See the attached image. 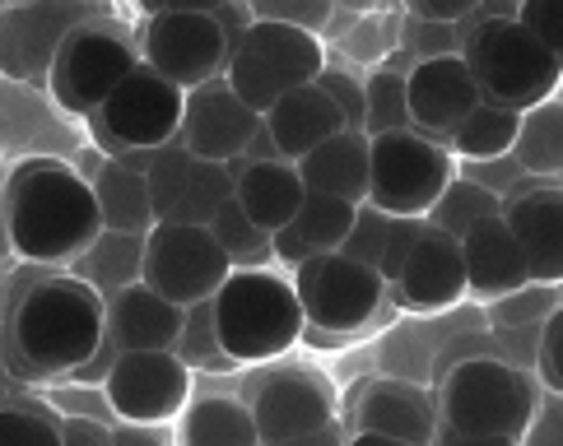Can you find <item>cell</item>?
Segmentation results:
<instances>
[{
	"label": "cell",
	"mask_w": 563,
	"mask_h": 446,
	"mask_svg": "<svg viewBox=\"0 0 563 446\" xmlns=\"http://www.w3.org/2000/svg\"><path fill=\"white\" fill-rule=\"evenodd\" d=\"M512 19H517L521 33L536 37L550 56L563 60V5L559 0H521V5L512 10Z\"/></svg>",
	"instance_id": "obj_38"
},
{
	"label": "cell",
	"mask_w": 563,
	"mask_h": 446,
	"mask_svg": "<svg viewBox=\"0 0 563 446\" xmlns=\"http://www.w3.org/2000/svg\"><path fill=\"white\" fill-rule=\"evenodd\" d=\"M456 181V158L448 145L415 135V131H391L368 140V200L377 214L387 219H429L438 196Z\"/></svg>",
	"instance_id": "obj_9"
},
{
	"label": "cell",
	"mask_w": 563,
	"mask_h": 446,
	"mask_svg": "<svg viewBox=\"0 0 563 446\" xmlns=\"http://www.w3.org/2000/svg\"><path fill=\"white\" fill-rule=\"evenodd\" d=\"M410 19L415 24H461V19H471V5L466 0H419L410 5Z\"/></svg>",
	"instance_id": "obj_44"
},
{
	"label": "cell",
	"mask_w": 563,
	"mask_h": 446,
	"mask_svg": "<svg viewBox=\"0 0 563 446\" xmlns=\"http://www.w3.org/2000/svg\"><path fill=\"white\" fill-rule=\"evenodd\" d=\"M233 275L229 256L219 252L210 228H187V223H154L145 233V256H140V283L177 312L210 302L224 279Z\"/></svg>",
	"instance_id": "obj_12"
},
{
	"label": "cell",
	"mask_w": 563,
	"mask_h": 446,
	"mask_svg": "<svg viewBox=\"0 0 563 446\" xmlns=\"http://www.w3.org/2000/svg\"><path fill=\"white\" fill-rule=\"evenodd\" d=\"M521 126V112L508 108H494V103H479L448 140V154L452 158H466V164H494V158H508L512 154V140Z\"/></svg>",
	"instance_id": "obj_29"
},
{
	"label": "cell",
	"mask_w": 563,
	"mask_h": 446,
	"mask_svg": "<svg viewBox=\"0 0 563 446\" xmlns=\"http://www.w3.org/2000/svg\"><path fill=\"white\" fill-rule=\"evenodd\" d=\"M350 433H373V437H391L406 446H433V433H438L433 391L406 377H373L354 400Z\"/></svg>",
	"instance_id": "obj_18"
},
{
	"label": "cell",
	"mask_w": 563,
	"mask_h": 446,
	"mask_svg": "<svg viewBox=\"0 0 563 446\" xmlns=\"http://www.w3.org/2000/svg\"><path fill=\"white\" fill-rule=\"evenodd\" d=\"M345 428H340V419L335 423H327V428H317V433H308V437H294V442H271V446H345Z\"/></svg>",
	"instance_id": "obj_48"
},
{
	"label": "cell",
	"mask_w": 563,
	"mask_h": 446,
	"mask_svg": "<svg viewBox=\"0 0 563 446\" xmlns=\"http://www.w3.org/2000/svg\"><path fill=\"white\" fill-rule=\"evenodd\" d=\"M503 223H508L517 252L527 260L531 283L559 289L563 279V187L559 181H540L536 191L508 200Z\"/></svg>",
	"instance_id": "obj_20"
},
{
	"label": "cell",
	"mask_w": 563,
	"mask_h": 446,
	"mask_svg": "<svg viewBox=\"0 0 563 446\" xmlns=\"http://www.w3.org/2000/svg\"><path fill=\"white\" fill-rule=\"evenodd\" d=\"M0 446H62V414L47 400L0 404Z\"/></svg>",
	"instance_id": "obj_35"
},
{
	"label": "cell",
	"mask_w": 563,
	"mask_h": 446,
	"mask_svg": "<svg viewBox=\"0 0 563 446\" xmlns=\"http://www.w3.org/2000/svg\"><path fill=\"white\" fill-rule=\"evenodd\" d=\"M461 60H466V70L475 79L479 103L531 112L559 98L563 60L517 29L512 5H471Z\"/></svg>",
	"instance_id": "obj_3"
},
{
	"label": "cell",
	"mask_w": 563,
	"mask_h": 446,
	"mask_svg": "<svg viewBox=\"0 0 563 446\" xmlns=\"http://www.w3.org/2000/svg\"><path fill=\"white\" fill-rule=\"evenodd\" d=\"M62 446H112V433L103 428V423L66 419V414H62Z\"/></svg>",
	"instance_id": "obj_46"
},
{
	"label": "cell",
	"mask_w": 563,
	"mask_h": 446,
	"mask_svg": "<svg viewBox=\"0 0 563 446\" xmlns=\"http://www.w3.org/2000/svg\"><path fill=\"white\" fill-rule=\"evenodd\" d=\"M289 283H294V298L308 321L303 339L327 344V349L354 339L364 326H373V316L382 312V302H387V283L377 279V270L358 266V260L340 256V252L303 260L298 270H289Z\"/></svg>",
	"instance_id": "obj_7"
},
{
	"label": "cell",
	"mask_w": 563,
	"mask_h": 446,
	"mask_svg": "<svg viewBox=\"0 0 563 446\" xmlns=\"http://www.w3.org/2000/svg\"><path fill=\"white\" fill-rule=\"evenodd\" d=\"M98 14L108 10L79 5V0H66V5H5L0 10V75L24 79V85H47L62 43Z\"/></svg>",
	"instance_id": "obj_15"
},
{
	"label": "cell",
	"mask_w": 563,
	"mask_h": 446,
	"mask_svg": "<svg viewBox=\"0 0 563 446\" xmlns=\"http://www.w3.org/2000/svg\"><path fill=\"white\" fill-rule=\"evenodd\" d=\"M536 377L545 395L563 391V308H554L540 326V344H536Z\"/></svg>",
	"instance_id": "obj_42"
},
{
	"label": "cell",
	"mask_w": 563,
	"mask_h": 446,
	"mask_svg": "<svg viewBox=\"0 0 563 446\" xmlns=\"http://www.w3.org/2000/svg\"><path fill=\"white\" fill-rule=\"evenodd\" d=\"M517 446H563V404H559V395L536 404V414H531L527 428H521Z\"/></svg>",
	"instance_id": "obj_43"
},
{
	"label": "cell",
	"mask_w": 563,
	"mask_h": 446,
	"mask_svg": "<svg viewBox=\"0 0 563 446\" xmlns=\"http://www.w3.org/2000/svg\"><path fill=\"white\" fill-rule=\"evenodd\" d=\"M410 131V108H406V75L400 70H377L364 79V135H391Z\"/></svg>",
	"instance_id": "obj_34"
},
{
	"label": "cell",
	"mask_w": 563,
	"mask_h": 446,
	"mask_svg": "<svg viewBox=\"0 0 563 446\" xmlns=\"http://www.w3.org/2000/svg\"><path fill=\"white\" fill-rule=\"evenodd\" d=\"M93 200H98V219H103V233H122V237H145L154 228V210H150V191L145 177L103 158L98 172L89 177Z\"/></svg>",
	"instance_id": "obj_26"
},
{
	"label": "cell",
	"mask_w": 563,
	"mask_h": 446,
	"mask_svg": "<svg viewBox=\"0 0 563 446\" xmlns=\"http://www.w3.org/2000/svg\"><path fill=\"white\" fill-rule=\"evenodd\" d=\"M345 446H406V442H391V437H373V433H350Z\"/></svg>",
	"instance_id": "obj_50"
},
{
	"label": "cell",
	"mask_w": 563,
	"mask_h": 446,
	"mask_svg": "<svg viewBox=\"0 0 563 446\" xmlns=\"http://www.w3.org/2000/svg\"><path fill=\"white\" fill-rule=\"evenodd\" d=\"M461 270H466V293L471 298H512L521 289H531L527 260H521L517 242L503 219H489L461 237Z\"/></svg>",
	"instance_id": "obj_22"
},
{
	"label": "cell",
	"mask_w": 563,
	"mask_h": 446,
	"mask_svg": "<svg viewBox=\"0 0 563 446\" xmlns=\"http://www.w3.org/2000/svg\"><path fill=\"white\" fill-rule=\"evenodd\" d=\"M233 205L243 210L261 233H279L289 228V219L303 205V181H298V168L285 164V158H261V164H247V158H233Z\"/></svg>",
	"instance_id": "obj_21"
},
{
	"label": "cell",
	"mask_w": 563,
	"mask_h": 446,
	"mask_svg": "<svg viewBox=\"0 0 563 446\" xmlns=\"http://www.w3.org/2000/svg\"><path fill=\"white\" fill-rule=\"evenodd\" d=\"M14 252H10V237H5V205H0V266H10Z\"/></svg>",
	"instance_id": "obj_51"
},
{
	"label": "cell",
	"mask_w": 563,
	"mask_h": 446,
	"mask_svg": "<svg viewBox=\"0 0 563 446\" xmlns=\"http://www.w3.org/2000/svg\"><path fill=\"white\" fill-rule=\"evenodd\" d=\"M261 131L271 135L275 158L298 164V158H308L317 145H327L331 135L345 131V116L335 112V103L317 85H303V89L285 93L266 116H261Z\"/></svg>",
	"instance_id": "obj_23"
},
{
	"label": "cell",
	"mask_w": 563,
	"mask_h": 446,
	"mask_svg": "<svg viewBox=\"0 0 563 446\" xmlns=\"http://www.w3.org/2000/svg\"><path fill=\"white\" fill-rule=\"evenodd\" d=\"M0 205H5L10 252L24 266L70 270L103 233L89 177L62 158H24L10 168L0 181Z\"/></svg>",
	"instance_id": "obj_2"
},
{
	"label": "cell",
	"mask_w": 563,
	"mask_h": 446,
	"mask_svg": "<svg viewBox=\"0 0 563 446\" xmlns=\"http://www.w3.org/2000/svg\"><path fill=\"white\" fill-rule=\"evenodd\" d=\"M256 131H261V116L238 103L224 79H210V85L187 93L177 145H183L196 164H233V158L247 154Z\"/></svg>",
	"instance_id": "obj_16"
},
{
	"label": "cell",
	"mask_w": 563,
	"mask_h": 446,
	"mask_svg": "<svg viewBox=\"0 0 563 446\" xmlns=\"http://www.w3.org/2000/svg\"><path fill=\"white\" fill-rule=\"evenodd\" d=\"M108 302L70 270L19 266L0 326V358L24 381L66 387L103 344Z\"/></svg>",
	"instance_id": "obj_1"
},
{
	"label": "cell",
	"mask_w": 563,
	"mask_h": 446,
	"mask_svg": "<svg viewBox=\"0 0 563 446\" xmlns=\"http://www.w3.org/2000/svg\"><path fill=\"white\" fill-rule=\"evenodd\" d=\"M233 200V168L229 164H196L187 168V181L177 191V205L168 223H187V228H210L214 214Z\"/></svg>",
	"instance_id": "obj_30"
},
{
	"label": "cell",
	"mask_w": 563,
	"mask_h": 446,
	"mask_svg": "<svg viewBox=\"0 0 563 446\" xmlns=\"http://www.w3.org/2000/svg\"><path fill=\"white\" fill-rule=\"evenodd\" d=\"M173 446H261V437L238 395H191L173 423Z\"/></svg>",
	"instance_id": "obj_25"
},
{
	"label": "cell",
	"mask_w": 563,
	"mask_h": 446,
	"mask_svg": "<svg viewBox=\"0 0 563 446\" xmlns=\"http://www.w3.org/2000/svg\"><path fill=\"white\" fill-rule=\"evenodd\" d=\"M419 237H424V219H387V237H382V256H377V279L387 283V289L396 283V275L406 270Z\"/></svg>",
	"instance_id": "obj_40"
},
{
	"label": "cell",
	"mask_w": 563,
	"mask_h": 446,
	"mask_svg": "<svg viewBox=\"0 0 563 446\" xmlns=\"http://www.w3.org/2000/svg\"><path fill=\"white\" fill-rule=\"evenodd\" d=\"M214 339L233 368H266L303 339L308 321L285 270H233L210 298Z\"/></svg>",
	"instance_id": "obj_4"
},
{
	"label": "cell",
	"mask_w": 563,
	"mask_h": 446,
	"mask_svg": "<svg viewBox=\"0 0 563 446\" xmlns=\"http://www.w3.org/2000/svg\"><path fill=\"white\" fill-rule=\"evenodd\" d=\"M183 103H187L183 89H173L145 60H135L131 75L117 85V93L98 108V116H89L93 145L108 158L126 154V149H135V154L168 149V145H177V131H183Z\"/></svg>",
	"instance_id": "obj_11"
},
{
	"label": "cell",
	"mask_w": 563,
	"mask_h": 446,
	"mask_svg": "<svg viewBox=\"0 0 563 446\" xmlns=\"http://www.w3.org/2000/svg\"><path fill=\"white\" fill-rule=\"evenodd\" d=\"M391 302L406 312H448L466 298V270H461V242L448 233H433L424 223V237L415 242L406 270L391 283Z\"/></svg>",
	"instance_id": "obj_19"
},
{
	"label": "cell",
	"mask_w": 563,
	"mask_h": 446,
	"mask_svg": "<svg viewBox=\"0 0 563 446\" xmlns=\"http://www.w3.org/2000/svg\"><path fill=\"white\" fill-rule=\"evenodd\" d=\"M98 391H103L117 423L173 428L196 395V377L177 354H117Z\"/></svg>",
	"instance_id": "obj_13"
},
{
	"label": "cell",
	"mask_w": 563,
	"mask_h": 446,
	"mask_svg": "<svg viewBox=\"0 0 563 446\" xmlns=\"http://www.w3.org/2000/svg\"><path fill=\"white\" fill-rule=\"evenodd\" d=\"M312 85L331 98L340 116H345V131L364 135V79H354L350 70H340V66H327L312 79Z\"/></svg>",
	"instance_id": "obj_39"
},
{
	"label": "cell",
	"mask_w": 563,
	"mask_h": 446,
	"mask_svg": "<svg viewBox=\"0 0 563 446\" xmlns=\"http://www.w3.org/2000/svg\"><path fill=\"white\" fill-rule=\"evenodd\" d=\"M145 66L168 79L173 89H200L224 75L229 43L210 19V0H173V5H145V29H140V52Z\"/></svg>",
	"instance_id": "obj_8"
},
{
	"label": "cell",
	"mask_w": 563,
	"mask_h": 446,
	"mask_svg": "<svg viewBox=\"0 0 563 446\" xmlns=\"http://www.w3.org/2000/svg\"><path fill=\"white\" fill-rule=\"evenodd\" d=\"M433 446H517V442L512 437H466V433H452V428H442L438 423Z\"/></svg>",
	"instance_id": "obj_49"
},
{
	"label": "cell",
	"mask_w": 563,
	"mask_h": 446,
	"mask_svg": "<svg viewBox=\"0 0 563 446\" xmlns=\"http://www.w3.org/2000/svg\"><path fill=\"white\" fill-rule=\"evenodd\" d=\"M140 256H145V237H122V233H98V242L70 266L75 279H85L98 298H112L140 283Z\"/></svg>",
	"instance_id": "obj_28"
},
{
	"label": "cell",
	"mask_w": 563,
	"mask_h": 446,
	"mask_svg": "<svg viewBox=\"0 0 563 446\" xmlns=\"http://www.w3.org/2000/svg\"><path fill=\"white\" fill-rule=\"evenodd\" d=\"M112 446H173V428H140V423H112Z\"/></svg>",
	"instance_id": "obj_47"
},
{
	"label": "cell",
	"mask_w": 563,
	"mask_h": 446,
	"mask_svg": "<svg viewBox=\"0 0 563 446\" xmlns=\"http://www.w3.org/2000/svg\"><path fill=\"white\" fill-rule=\"evenodd\" d=\"M298 181L312 196H331L345 205H364L368 200V135L340 131L327 145H317L308 158H298Z\"/></svg>",
	"instance_id": "obj_24"
},
{
	"label": "cell",
	"mask_w": 563,
	"mask_h": 446,
	"mask_svg": "<svg viewBox=\"0 0 563 446\" xmlns=\"http://www.w3.org/2000/svg\"><path fill=\"white\" fill-rule=\"evenodd\" d=\"M210 19H214V29L224 33L229 52L243 43V33L252 29V10H247V5H210Z\"/></svg>",
	"instance_id": "obj_45"
},
{
	"label": "cell",
	"mask_w": 563,
	"mask_h": 446,
	"mask_svg": "<svg viewBox=\"0 0 563 446\" xmlns=\"http://www.w3.org/2000/svg\"><path fill=\"white\" fill-rule=\"evenodd\" d=\"M135 60L140 56L131 47V33L117 24L112 14H98L89 24H79L62 43V52L52 60L47 89H52L62 112L89 121L117 93V85L131 75Z\"/></svg>",
	"instance_id": "obj_10"
},
{
	"label": "cell",
	"mask_w": 563,
	"mask_h": 446,
	"mask_svg": "<svg viewBox=\"0 0 563 446\" xmlns=\"http://www.w3.org/2000/svg\"><path fill=\"white\" fill-rule=\"evenodd\" d=\"M238 400L252 410L261 446L327 428V423H335V404H340L331 377L317 368H266L247 381Z\"/></svg>",
	"instance_id": "obj_14"
},
{
	"label": "cell",
	"mask_w": 563,
	"mask_h": 446,
	"mask_svg": "<svg viewBox=\"0 0 563 446\" xmlns=\"http://www.w3.org/2000/svg\"><path fill=\"white\" fill-rule=\"evenodd\" d=\"M5 400H10V395H5V387H0V404H5Z\"/></svg>",
	"instance_id": "obj_52"
},
{
	"label": "cell",
	"mask_w": 563,
	"mask_h": 446,
	"mask_svg": "<svg viewBox=\"0 0 563 446\" xmlns=\"http://www.w3.org/2000/svg\"><path fill=\"white\" fill-rule=\"evenodd\" d=\"M382 237H387V214H377L373 205H358L354 210V228L345 237V247H340V256H350V260H358V266L377 270Z\"/></svg>",
	"instance_id": "obj_41"
},
{
	"label": "cell",
	"mask_w": 563,
	"mask_h": 446,
	"mask_svg": "<svg viewBox=\"0 0 563 446\" xmlns=\"http://www.w3.org/2000/svg\"><path fill=\"white\" fill-rule=\"evenodd\" d=\"M177 358L187 363V372H238L233 363L224 358L214 339V316H210V302H200V308H187L183 312V335H177Z\"/></svg>",
	"instance_id": "obj_36"
},
{
	"label": "cell",
	"mask_w": 563,
	"mask_h": 446,
	"mask_svg": "<svg viewBox=\"0 0 563 446\" xmlns=\"http://www.w3.org/2000/svg\"><path fill=\"white\" fill-rule=\"evenodd\" d=\"M354 210L358 205H345V200H331V196H303V205L289 219V233L303 242L312 256H331L345 247V237L354 228Z\"/></svg>",
	"instance_id": "obj_31"
},
{
	"label": "cell",
	"mask_w": 563,
	"mask_h": 446,
	"mask_svg": "<svg viewBox=\"0 0 563 446\" xmlns=\"http://www.w3.org/2000/svg\"><path fill=\"white\" fill-rule=\"evenodd\" d=\"M321 70H327V47H321V37L252 19V29L243 33V43L229 52V66L219 79H224L229 93L247 112L266 116L279 98L312 85Z\"/></svg>",
	"instance_id": "obj_6"
},
{
	"label": "cell",
	"mask_w": 563,
	"mask_h": 446,
	"mask_svg": "<svg viewBox=\"0 0 563 446\" xmlns=\"http://www.w3.org/2000/svg\"><path fill=\"white\" fill-rule=\"evenodd\" d=\"M438 423L466 437H521V428L531 423L540 391L536 377L503 358H461L456 368L442 372L438 391Z\"/></svg>",
	"instance_id": "obj_5"
},
{
	"label": "cell",
	"mask_w": 563,
	"mask_h": 446,
	"mask_svg": "<svg viewBox=\"0 0 563 446\" xmlns=\"http://www.w3.org/2000/svg\"><path fill=\"white\" fill-rule=\"evenodd\" d=\"M247 10H252V19H261V24H285V29L312 33V37H321V29L335 19V10L327 0H256Z\"/></svg>",
	"instance_id": "obj_37"
},
{
	"label": "cell",
	"mask_w": 563,
	"mask_h": 446,
	"mask_svg": "<svg viewBox=\"0 0 563 446\" xmlns=\"http://www.w3.org/2000/svg\"><path fill=\"white\" fill-rule=\"evenodd\" d=\"M489 219H503V200L489 196L485 187H475V181L466 177H456L448 191L438 196V205L429 210V228L433 233H448V237H466L471 228H479V223H489Z\"/></svg>",
	"instance_id": "obj_32"
},
{
	"label": "cell",
	"mask_w": 563,
	"mask_h": 446,
	"mask_svg": "<svg viewBox=\"0 0 563 446\" xmlns=\"http://www.w3.org/2000/svg\"><path fill=\"white\" fill-rule=\"evenodd\" d=\"M508 158L521 168V177L559 181V172H563V108H559V98L521 112V126H517Z\"/></svg>",
	"instance_id": "obj_27"
},
{
	"label": "cell",
	"mask_w": 563,
	"mask_h": 446,
	"mask_svg": "<svg viewBox=\"0 0 563 446\" xmlns=\"http://www.w3.org/2000/svg\"><path fill=\"white\" fill-rule=\"evenodd\" d=\"M210 237L219 242V252L229 256L233 270H261V266H271V233H261L256 223L233 205V200L214 214Z\"/></svg>",
	"instance_id": "obj_33"
},
{
	"label": "cell",
	"mask_w": 563,
	"mask_h": 446,
	"mask_svg": "<svg viewBox=\"0 0 563 446\" xmlns=\"http://www.w3.org/2000/svg\"><path fill=\"white\" fill-rule=\"evenodd\" d=\"M406 108H410V131L448 145L452 131L479 108L475 79L461 56H429L415 60L406 70Z\"/></svg>",
	"instance_id": "obj_17"
}]
</instances>
